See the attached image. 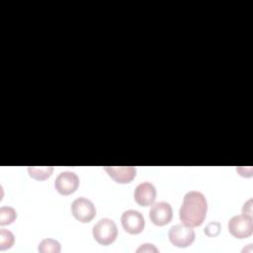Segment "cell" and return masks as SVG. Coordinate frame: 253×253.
Instances as JSON below:
<instances>
[{"mask_svg":"<svg viewBox=\"0 0 253 253\" xmlns=\"http://www.w3.org/2000/svg\"><path fill=\"white\" fill-rule=\"evenodd\" d=\"M71 213L77 220L89 222L96 215V208L89 199L79 197L71 204Z\"/></svg>","mask_w":253,"mask_h":253,"instance_id":"5b68a950","label":"cell"},{"mask_svg":"<svg viewBox=\"0 0 253 253\" xmlns=\"http://www.w3.org/2000/svg\"><path fill=\"white\" fill-rule=\"evenodd\" d=\"M15 241L14 234L5 228L0 230V250L3 251L5 249H9L13 246Z\"/></svg>","mask_w":253,"mask_h":253,"instance_id":"5bb4252c","label":"cell"},{"mask_svg":"<svg viewBox=\"0 0 253 253\" xmlns=\"http://www.w3.org/2000/svg\"><path fill=\"white\" fill-rule=\"evenodd\" d=\"M95 240L102 245L113 243L118 236V228L115 221L111 218H101L92 229Z\"/></svg>","mask_w":253,"mask_h":253,"instance_id":"7a4b0ae2","label":"cell"},{"mask_svg":"<svg viewBox=\"0 0 253 253\" xmlns=\"http://www.w3.org/2000/svg\"><path fill=\"white\" fill-rule=\"evenodd\" d=\"M121 221L124 229L130 234L140 233L145 225L142 213L135 210H127L124 211L121 217Z\"/></svg>","mask_w":253,"mask_h":253,"instance_id":"8992f818","label":"cell"},{"mask_svg":"<svg viewBox=\"0 0 253 253\" xmlns=\"http://www.w3.org/2000/svg\"><path fill=\"white\" fill-rule=\"evenodd\" d=\"M17 217V211L12 207H1L0 208V224L7 225L11 224Z\"/></svg>","mask_w":253,"mask_h":253,"instance_id":"4fadbf2b","label":"cell"},{"mask_svg":"<svg viewBox=\"0 0 253 253\" xmlns=\"http://www.w3.org/2000/svg\"><path fill=\"white\" fill-rule=\"evenodd\" d=\"M159 250L152 244H149V243H145V244H142L140 245L137 249H136V252H158Z\"/></svg>","mask_w":253,"mask_h":253,"instance_id":"2e32d148","label":"cell"},{"mask_svg":"<svg viewBox=\"0 0 253 253\" xmlns=\"http://www.w3.org/2000/svg\"><path fill=\"white\" fill-rule=\"evenodd\" d=\"M133 197L137 205L141 207H148L155 201L156 189L150 182H142L136 186Z\"/></svg>","mask_w":253,"mask_h":253,"instance_id":"9c48e42d","label":"cell"},{"mask_svg":"<svg viewBox=\"0 0 253 253\" xmlns=\"http://www.w3.org/2000/svg\"><path fill=\"white\" fill-rule=\"evenodd\" d=\"M219 231H220V224L219 222H216V221H211L208 223L207 226L205 227V233L210 237L216 236L219 233Z\"/></svg>","mask_w":253,"mask_h":253,"instance_id":"9a60e30c","label":"cell"},{"mask_svg":"<svg viewBox=\"0 0 253 253\" xmlns=\"http://www.w3.org/2000/svg\"><path fill=\"white\" fill-rule=\"evenodd\" d=\"M242 213L252 216V199H249L242 208Z\"/></svg>","mask_w":253,"mask_h":253,"instance_id":"e0dca14e","label":"cell"},{"mask_svg":"<svg viewBox=\"0 0 253 253\" xmlns=\"http://www.w3.org/2000/svg\"><path fill=\"white\" fill-rule=\"evenodd\" d=\"M104 169L115 182L120 184L131 182L136 174L133 166H105Z\"/></svg>","mask_w":253,"mask_h":253,"instance_id":"30bf717a","label":"cell"},{"mask_svg":"<svg viewBox=\"0 0 253 253\" xmlns=\"http://www.w3.org/2000/svg\"><path fill=\"white\" fill-rule=\"evenodd\" d=\"M38 250L41 253H58L61 250V246L60 243L55 239L44 238L39 243Z\"/></svg>","mask_w":253,"mask_h":253,"instance_id":"7c38bea8","label":"cell"},{"mask_svg":"<svg viewBox=\"0 0 253 253\" xmlns=\"http://www.w3.org/2000/svg\"><path fill=\"white\" fill-rule=\"evenodd\" d=\"M195 231L185 224H175L170 227L168 237L170 242L177 247H188L195 240Z\"/></svg>","mask_w":253,"mask_h":253,"instance_id":"277c9868","label":"cell"},{"mask_svg":"<svg viewBox=\"0 0 253 253\" xmlns=\"http://www.w3.org/2000/svg\"><path fill=\"white\" fill-rule=\"evenodd\" d=\"M173 216L172 207L167 202H158L152 205L149 211L150 220L158 226L169 223Z\"/></svg>","mask_w":253,"mask_h":253,"instance_id":"ba28073f","label":"cell"},{"mask_svg":"<svg viewBox=\"0 0 253 253\" xmlns=\"http://www.w3.org/2000/svg\"><path fill=\"white\" fill-rule=\"evenodd\" d=\"M79 187L78 176L71 171H63L59 173L54 182L55 190L63 195L67 196L74 193Z\"/></svg>","mask_w":253,"mask_h":253,"instance_id":"52a82bcc","label":"cell"},{"mask_svg":"<svg viewBox=\"0 0 253 253\" xmlns=\"http://www.w3.org/2000/svg\"><path fill=\"white\" fill-rule=\"evenodd\" d=\"M229 233L235 238H247L253 232L252 216L247 214H237L232 216L227 224Z\"/></svg>","mask_w":253,"mask_h":253,"instance_id":"3957f363","label":"cell"},{"mask_svg":"<svg viewBox=\"0 0 253 253\" xmlns=\"http://www.w3.org/2000/svg\"><path fill=\"white\" fill-rule=\"evenodd\" d=\"M53 167L52 166H44V167H36L29 166L28 173L29 175L36 180H45L52 174Z\"/></svg>","mask_w":253,"mask_h":253,"instance_id":"8fae6325","label":"cell"},{"mask_svg":"<svg viewBox=\"0 0 253 253\" xmlns=\"http://www.w3.org/2000/svg\"><path fill=\"white\" fill-rule=\"evenodd\" d=\"M208 203L206 197L198 191L188 192L179 210V217L183 224L189 227L201 225L207 215Z\"/></svg>","mask_w":253,"mask_h":253,"instance_id":"6da1fadb","label":"cell"}]
</instances>
